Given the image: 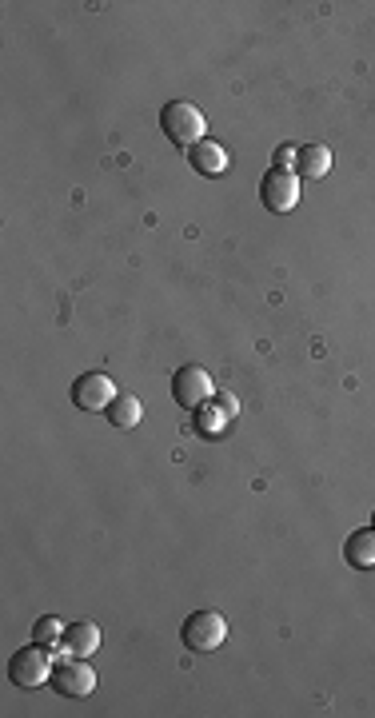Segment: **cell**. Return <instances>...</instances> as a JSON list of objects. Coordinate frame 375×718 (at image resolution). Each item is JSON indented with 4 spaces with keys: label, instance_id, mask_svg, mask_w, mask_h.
Masks as SVG:
<instances>
[{
    "label": "cell",
    "instance_id": "obj_8",
    "mask_svg": "<svg viewBox=\"0 0 375 718\" xmlns=\"http://www.w3.org/2000/svg\"><path fill=\"white\" fill-rule=\"evenodd\" d=\"M188 164H192L200 176L216 180V176H224V172H228V152H224L216 140H200L196 148H188Z\"/></svg>",
    "mask_w": 375,
    "mask_h": 718
},
{
    "label": "cell",
    "instance_id": "obj_4",
    "mask_svg": "<svg viewBox=\"0 0 375 718\" xmlns=\"http://www.w3.org/2000/svg\"><path fill=\"white\" fill-rule=\"evenodd\" d=\"M212 395H216V383H212V375H208L200 363H188V367H180V371L172 375V399H176L184 411L204 407Z\"/></svg>",
    "mask_w": 375,
    "mask_h": 718
},
{
    "label": "cell",
    "instance_id": "obj_5",
    "mask_svg": "<svg viewBox=\"0 0 375 718\" xmlns=\"http://www.w3.org/2000/svg\"><path fill=\"white\" fill-rule=\"evenodd\" d=\"M260 200L268 212L284 216L300 204V176L296 172H284V168H268L264 180H260Z\"/></svg>",
    "mask_w": 375,
    "mask_h": 718
},
{
    "label": "cell",
    "instance_id": "obj_6",
    "mask_svg": "<svg viewBox=\"0 0 375 718\" xmlns=\"http://www.w3.org/2000/svg\"><path fill=\"white\" fill-rule=\"evenodd\" d=\"M120 395V387L112 383V375L104 371H84L76 383H72V403L80 411H108V403Z\"/></svg>",
    "mask_w": 375,
    "mask_h": 718
},
{
    "label": "cell",
    "instance_id": "obj_14",
    "mask_svg": "<svg viewBox=\"0 0 375 718\" xmlns=\"http://www.w3.org/2000/svg\"><path fill=\"white\" fill-rule=\"evenodd\" d=\"M64 623L56 619V615H40L36 623H32V643H44V647H52V651H60V643H64Z\"/></svg>",
    "mask_w": 375,
    "mask_h": 718
},
{
    "label": "cell",
    "instance_id": "obj_12",
    "mask_svg": "<svg viewBox=\"0 0 375 718\" xmlns=\"http://www.w3.org/2000/svg\"><path fill=\"white\" fill-rule=\"evenodd\" d=\"M140 419H144V403H140V395L120 391V395L108 403V423L120 427V431H132Z\"/></svg>",
    "mask_w": 375,
    "mask_h": 718
},
{
    "label": "cell",
    "instance_id": "obj_7",
    "mask_svg": "<svg viewBox=\"0 0 375 718\" xmlns=\"http://www.w3.org/2000/svg\"><path fill=\"white\" fill-rule=\"evenodd\" d=\"M52 687H56V695H64V699H88L92 691H96V671L88 667V659H68V663H56V671H52Z\"/></svg>",
    "mask_w": 375,
    "mask_h": 718
},
{
    "label": "cell",
    "instance_id": "obj_16",
    "mask_svg": "<svg viewBox=\"0 0 375 718\" xmlns=\"http://www.w3.org/2000/svg\"><path fill=\"white\" fill-rule=\"evenodd\" d=\"M212 399H216V403H220V407H224V411H228V415H232V419H236V415H240V399H236V395H232V391H216V395H212Z\"/></svg>",
    "mask_w": 375,
    "mask_h": 718
},
{
    "label": "cell",
    "instance_id": "obj_9",
    "mask_svg": "<svg viewBox=\"0 0 375 718\" xmlns=\"http://www.w3.org/2000/svg\"><path fill=\"white\" fill-rule=\"evenodd\" d=\"M60 651H68V655H76V659H88V655H96V651H100V627H96V623H88V619H80V623H68Z\"/></svg>",
    "mask_w": 375,
    "mask_h": 718
},
{
    "label": "cell",
    "instance_id": "obj_10",
    "mask_svg": "<svg viewBox=\"0 0 375 718\" xmlns=\"http://www.w3.org/2000/svg\"><path fill=\"white\" fill-rule=\"evenodd\" d=\"M344 559L356 571H372L375 567V527H360L344 539Z\"/></svg>",
    "mask_w": 375,
    "mask_h": 718
},
{
    "label": "cell",
    "instance_id": "obj_1",
    "mask_svg": "<svg viewBox=\"0 0 375 718\" xmlns=\"http://www.w3.org/2000/svg\"><path fill=\"white\" fill-rule=\"evenodd\" d=\"M160 132L176 144V148H196L208 136V120L192 100H168L160 108Z\"/></svg>",
    "mask_w": 375,
    "mask_h": 718
},
{
    "label": "cell",
    "instance_id": "obj_13",
    "mask_svg": "<svg viewBox=\"0 0 375 718\" xmlns=\"http://www.w3.org/2000/svg\"><path fill=\"white\" fill-rule=\"evenodd\" d=\"M228 427H232V415H228L216 399H208L204 407H196V431H200L204 439H224Z\"/></svg>",
    "mask_w": 375,
    "mask_h": 718
},
{
    "label": "cell",
    "instance_id": "obj_15",
    "mask_svg": "<svg viewBox=\"0 0 375 718\" xmlns=\"http://www.w3.org/2000/svg\"><path fill=\"white\" fill-rule=\"evenodd\" d=\"M296 160H300V148L296 144H284L272 152V168H284V172H296Z\"/></svg>",
    "mask_w": 375,
    "mask_h": 718
},
{
    "label": "cell",
    "instance_id": "obj_3",
    "mask_svg": "<svg viewBox=\"0 0 375 718\" xmlns=\"http://www.w3.org/2000/svg\"><path fill=\"white\" fill-rule=\"evenodd\" d=\"M52 671H56V667H52V647H44V643L20 647V651L8 659V679H12L16 687H24V691L52 683Z\"/></svg>",
    "mask_w": 375,
    "mask_h": 718
},
{
    "label": "cell",
    "instance_id": "obj_2",
    "mask_svg": "<svg viewBox=\"0 0 375 718\" xmlns=\"http://www.w3.org/2000/svg\"><path fill=\"white\" fill-rule=\"evenodd\" d=\"M228 639V619L220 611H192L184 623H180V643L196 655H208L216 647H224Z\"/></svg>",
    "mask_w": 375,
    "mask_h": 718
},
{
    "label": "cell",
    "instance_id": "obj_17",
    "mask_svg": "<svg viewBox=\"0 0 375 718\" xmlns=\"http://www.w3.org/2000/svg\"><path fill=\"white\" fill-rule=\"evenodd\" d=\"M372 527H375V511H372Z\"/></svg>",
    "mask_w": 375,
    "mask_h": 718
},
{
    "label": "cell",
    "instance_id": "obj_11",
    "mask_svg": "<svg viewBox=\"0 0 375 718\" xmlns=\"http://www.w3.org/2000/svg\"><path fill=\"white\" fill-rule=\"evenodd\" d=\"M332 172V148L328 144H304L300 160H296V176L300 180H324Z\"/></svg>",
    "mask_w": 375,
    "mask_h": 718
}]
</instances>
